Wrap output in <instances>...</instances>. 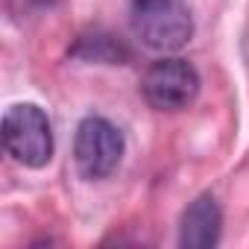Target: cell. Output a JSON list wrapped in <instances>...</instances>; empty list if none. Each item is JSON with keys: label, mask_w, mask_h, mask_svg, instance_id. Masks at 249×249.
Instances as JSON below:
<instances>
[{"label": "cell", "mask_w": 249, "mask_h": 249, "mask_svg": "<svg viewBox=\"0 0 249 249\" xmlns=\"http://www.w3.org/2000/svg\"><path fill=\"white\" fill-rule=\"evenodd\" d=\"M141 94L156 111H182L199 94V73L188 59L164 56L144 71Z\"/></svg>", "instance_id": "cell-4"}, {"label": "cell", "mask_w": 249, "mask_h": 249, "mask_svg": "<svg viewBox=\"0 0 249 249\" xmlns=\"http://www.w3.org/2000/svg\"><path fill=\"white\" fill-rule=\"evenodd\" d=\"M223 211L211 194H199L179 217V246L185 249H211L220 243Z\"/></svg>", "instance_id": "cell-5"}, {"label": "cell", "mask_w": 249, "mask_h": 249, "mask_svg": "<svg viewBox=\"0 0 249 249\" xmlns=\"http://www.w3.org/2000/svg\"><path fill=\"white\" fill-rule=\"evenodd\" d=\"M3 147L24 167H44L53 159V123L36 103H15L3 114Z\"/></svg>", "instance_id": "cell-1"}, {"label": "cell", "mask_w": 249, "mask_h": 249, "mask_svg": "<svg viewBox=\"0 0 249 249\" xmlns=\"http://www.w3.org/2000/svg\"><path fill=\"white\" fill-rule=\"evenodd\" d=\"M126 153L123 132L114 126L108 117L88 114L79 120L76 138H73V159L85 179H106L111 176Z\"/></svg>", "instance_id": "cell-3"}, {"label": "cell", "mask_w": 249, "mask_h": 249, "mask_svg": "<svg viewBox=\"0 0 249 249\" xmlns=\"http://www.w3.org/2000/svg\"><path fill=\"white\" fill-rule=\"evenodd\" d=\"M71 59L100 62V65H126L132 59V50L126 47L123 38H117L106 30H91L76 38V44L71 47Z\"/></svg>", "instance_id": "cell-6"}, {"label": "cell", "mask_w": 249, "mask_h": 249, "mask_svg": "<svg viewBox=\"0 0 249 249\" xmlns=\"http://www.w3.org/2000/svg\"><path fill=\"white\" fill-rule=\"evenodd\" d=\"M132 30L159 53L185 47L194 36V15L185 0H132Z\"/></svg>", "instance_id": "cell-2"}, {"label": "cell", "mask_w": 249, "mask_h": 249, "mask_svg": "<svg viewBox=\"0 0 249 249\" xmlns=\"http://www.w3.org/2000/svg\"><path fill=\"white\" fill-rule=\"evenodd\" d=\"M33 6H38V9H50V6H56L59 0H30Z\"/></svg>", "instance_id": "cell-7"}]
</instances>
